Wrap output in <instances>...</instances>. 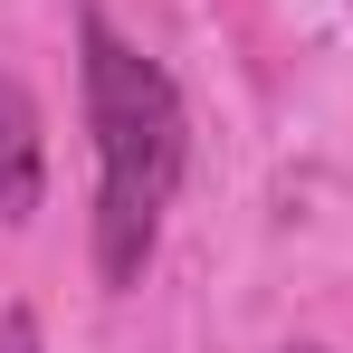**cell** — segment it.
<instances>
[{
  "label": "cell",
  "instance_id": "obj_1",
  "mask_svg": "<svg viewBox=\"0 0 353 353\" xmlns=\"http://www.w3.org/2000/svg\"><path fill=\"white\" fill-rule=\"evenodd\" d=\"M86 124H96V277L134 287L163 230V201L181 181L191 124H181L172 77L143 48H124L105 19H86Z\"/></svg>",
  "mask_w": 353,
  "mask_h": 353
},
{
  "label": "cell",
  "instance_id": "obj_2",
  "mask_svg": "<svg viewBox=\"0 0 353 353\" xmlns=\"http://www.w3.org/2000/svg\"><path fill=\"white\" fill-rule=\"evenodd\" d=\"M39 191H48V134H39L29 86L0 67V220L19 230V220L39 210Z\"/></svg>",
  "mask_w": 353,
  "mask_h": 353
},
{
  "label": "cell",
  "instance_id": "obj_3",
  "mask_svg": "<svg viewBox=\"0 0 353 353\" xmlns=\"http://www.w3.org/2000/svg\"><path fill=\"white\" fill-rule=\"evenodd\" d=\"M0 353H39V315H29V305L0 315Z\"/></svg>",
  "mask_w": 353,
  "mask_h": 353
}]
</instances>
